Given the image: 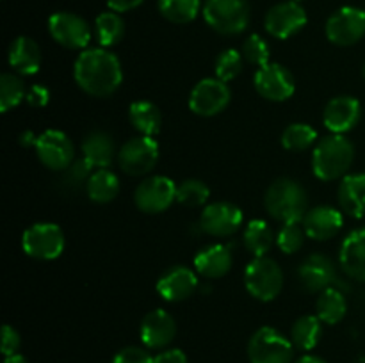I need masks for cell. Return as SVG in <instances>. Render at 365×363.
<instances>
[{
	"mask_svg": "<svg viewBox=\"0 0 365 363\" xmlns=\"http://www.w3.org/2000/svg\"><path fill=\"white\" fill-rule=\"evenodd\" d=\"M157 6L168 21L177 25L191 23L200 13V0H159Z\"/></svg>",
	"mask_w": 365,
	"mask_h": 363,
	"instance_id": "33",
	"label": "cell"
},
{
	"mask_svg": "<svg viewBox=\"0 0 365 363\" xmlns=\"http://www.w3.org/2000/svg\"><path fill=\"white\" fill-rule=\"evenodd\" d=\"M242 53L235 48H227L216 57V78L223 82H232L234 78H237L242 71Z\"/></svg>",
	"mask_w": 365,
	"mask_h": 363,
	"instance_id": "37",
	"label": "cell"
},
{
	"mask_svg": "<svg viewBox=\"0 0 365 363\" xmlns=\"http://www.w3.org/2000/svg\"><path fill=\"white\" fill-rule=\"evenodd\" d=\"M9 66L18 75H34L41 68V50L39 45L32 38L20 36L9 45Z\"/></svg>",
	"mask_w": 365,
	"mask_h": 363,
	"instance_id": "25",
	"label": "cell"
},
{
	"mask_svg": "<svg viewBox=\"0 0 365 363\" xmlns=\"http://www.w3.org/2000/svg\"><path fill=\"white\" fill-rule=\"evenodd\" d=\"M264 205L273 219L285 223H302L309 212V194L305 187L292 178H278L267 189Z\"/></svg>",
	"mask_w": 365,
	"mask_h": 363,
	"instance_id": "2",
	"label": "cell"
},
{
	"mask_svg": "<svg viewBox=\"0 0 365 363\" xmlns=\"http://www.w3.org/2000/svg\"><path fill=\"white\" fill-rule=\"evenodd\" d=\"M232 249L225 244H212L200 249L195 256L196 273L209 280H217L232 269Z\"/></svg>",
	"mask_w": 365,
	"mask_h": 363,
	"instance_id": "23",
	"label": "cell"
},
{
	"mask_svg": "<svg viewBox=\"0 0 365 363\" xmlns=\"http://www.w3.org/2000/svg\"><path fill=\"white\" fill-rule=\"evenodd\" d=\"M242 242H245V248L248 249L255 258L257 256H266V253H269V249L273 248L274 231L273 228L267 224V221L253 219L250 221L248 226L245 228Z\"/></svg>",
	"mask_w": 365,
	"mask_h": 363,
	"instance_id": "30",
	"label": "cell"
},
{
	"mask_svg": "<svg viewBox=\"0 0 365 363\" xmlns=\"http://www.w3.org/2000/svg\"><path fill=\"white\" fill-rule=\"evenodd\" d=\"M346 312H348V301L341 288L330 287L319 292V298L316 301V315L319 317L321 322L335 326L344 319Z\"/></svg>",
	"mask_w": 365,
	"mask_h": 363,
	"instance_id": "27",
	"label": "cell"
},
{
	"mask_svg": "<svg viewBox=\"0 0 365 363\" xmlns=\"http://www.w3.org/2000/svg\"><path fill=\"white\" fill-rule=\"evenodd\" d=\"M362 117V105L356 98L348 95L335 96L324 107L323 121L324 127L334 134H346L359 125Z\"/></svg>",
	"mask_w": 365,
	"mask_h": 363,
	"instance_id": "19",
	"label": "cell"
},
{
	"mask_svg": "<svg viewBox=\"0 0 365 363\" xmlns=\"http://www.w3.org/2000/svg\"><path fill=\"white\" fill-rule=\"evenodd\" d=\"M242 219L245 216L237 205L228 201H216L203 209L200 216V230L210 237H230L241 228Z\"/></svg>",
	"mask_w": 365,
	"mask_h": 363,
	"instance_id": "14",
	"label": "cell"
},
{
	"mask_svg": "<svg viewBox=\"0 0 365 363\" xmlns=\"http://www.w3.org/2000/svg\"><path fill=\"white\" fill-rule=\"evenodd\" d=\"M242 57L246 63L253 64V66H266L269 64V45L266 39L259 34H252L245 43H242Z\"/></svg>",
	"mask_w": 365,
	"mask_h": 363,
	"instance_id": "39",
	"label": "cell"
},
{
	"mask_svg": "<svg viewBox=\"0 0 365 363\" xmlns=\"http://www.w3.org/2000/svg\"><path fill=\"white\" fill-rule=\"evenodd\" d=\"M21 248L36 260H56L64 251V233L53 223H36L24 231Z\"/></svg>",
	"mask_w": 365,
	"mask_h": 363,
	"instance_id": "8",
	"label": "cell"
},
{
	"mask_svg": "<svg viewBox=\"0 0 365 363\" xmlns=\"http://www.w3.org/2000/svg\"><path fill=\"white\" fill-rule=\"evenodd\" d=\"M36 141H38V137H34L32 132H24V134L20 135V142L24 146H36Z\"/></svg>",
	"mask_w": 365,
	"mask_h": 363,
	"instance_id": "46",
	"label": "cell"
},
{
	"mask_svg": "<svg viewBox=\"0 0 365 363\" xmlns=\"http://www.w3.org/2000/svg\"><path fill=\"white\" fill-rule=\"evenodd\" d=\"M93 169H95V167H93L91 164L84 159V157L78 160H73V164H71L68 169L63 171L64 185H66L68 189L82 187L84 184H88L89 177L93 174Z\"/></svg>",
	"mask_w": 365,
	"mask_h": 363,
	"instance_id": "40",
	"label": "cell"
},
{
	"mask_svg": "<svg viewBox=\"0 0 365 363\" xmlns=\"http://www.w3.org/2000/svg\"><path fill=\"white\" fill-rule=\"evenodd\" d=\"M145 0H107V6L114 13H127V11L139 7Z\"/></svg>",
	"mask_w": 365,
	"mask_h": 363,
	"instance_id": "45",
	"label": "cell"
},
{
	"mask_svg": "<svg viewBox=\"0 0 365 363\" xmlns=\"http://www.w3.org/2000/svg\"><path fill=\"white\" fill-rule=\"evenodd\" d=\"M298 276L305 290L309 292H323L330 287L341 288L334 262L323 253H314L307 256L299 265Z\"/></svg>",
	"mask_w": 365,
	"mask_h": 363,
	"instance_id": "17",
	"label": "cell"
},
{
	"mask_svg": "<svg viewBox=\"0 0 365 363\" xmlns=\"http://www.w3.org/2000/svg\"><path fill=\"white\" fill-rule=\"evenodd\" d=\"M25 102H27L31 107H46L50 102L48 88H45V85L41 84L31 85L27 91V98H25Z\"/></svg>",
	"mask_w": 365,
	"mask_h": 363,
	"instance_id": "43",
	"label": "cell"
},
{
	"mask_svg": "<svg viewBox=\"0 0 365 363\" xmlns=\"http://www.w3.org/2000/svg\"><path fill=\"white\" fill-rule=\"evenodd\" d=\"M153 359L155 363H189L185 352L177 347L163 349L160 352H157V356H153Z\"/></svg>",
	"mask_w": 365,
	"mask_h": 363,
	"instance_id": "44",
	"label": "cell"
},
{
	"mask_svg": "<svg viewBox=\"0 0 365 363\" xmlns=\"http://www.w3.org/2000/svg\"><path fill=\"white\" fill-rule=\"evenodd\" d=\"M116 159L123 173L130 177H143L155 167L159 160V144L153 137L138 135L121 146Z\"/></svg>",
	"mask_w": 365,
	"mask_h": 363,
	"instance_id": "7",
	"label": "cell"
},
{
	"mask_svg": "<svg viewBox=\"0 0 365 363\" xmlns=\"http://www.w3.org/2000/svg\"><path fill=\"white\" fill-rule=\"evenodd\" d=\"M4 363H29V362L25 356L13 354V356H7V358H4Z\"/></svg>",
	"mask_w": 365,
	"mask_h": 363,
	"instance_id": "48",
	"label": "cell"
},
{
	"mask_svg": "<svg viewBox=\"0 0 365 363\" xmlns=\"http://www.w3.org/2000/svg\"><path fill=\"white\" fill-rule=\"evenodd\" d=\"M342 270L356 281H365V226L344 238L339 253Z\"/></svg>",
	"mask_w": 365,
	"mask_h": 363,
	"instance_id": "22",
	"label": "cell"
},
{
	"mask_svg": "<svg viewBox=\"0 0 365 363\" xmlns=\"http://www.w3.org/2000/svg\"><path fill=\"white\" fill-rule=\"evenodd\" d=\"M317 132L307 123H292L282 134V146L289 152H305L317 144Z\"/></svg>",
	"mask_w": 365,
	"mask_h": 363,
	"instance_id": "35",
	"label": "cell"
},
{
	"mask_svg": "<svg viewBox=\"0 0 365 363\" xmlns=\"http://www.w3.org/2000/svg\"><path fill=\"white\" fill-rule=\"evenodd\" d=\"M294 344L271 326H264L248 342L250 363H292Z\"/></svg>",
	"mask_w": 365,
	"mask_h": 363,
	"instance_id": "6",
	"label": "cell"
},
{
	"mask_svg": "<svg viewBox=\"0 0 365 363\" xmlns=\"http://www.w3.org/2000/svg\"><path fill=\"white\" fill-rule=\"evenodd\" d=\"M86 191L95 203H109L120 194V180L110 169H95L86 184Z\"/></svg>",
	"mask_w": 365,
	"mask_h": 363,
	"instance_id": "31",
	"label": "cell"
},
{
	"mask_svg": "<svg viewBox=\"0 0 365 363\" xmlns=\"http://www.w3.org/2000/svg\"><path fill=\"white\" fill-rule=\"evenodd\" d=\"M294 363H328L327 359L319 358V356H314V354H305L302 356L299 359H296Z\"/></svg>",
	"mask_w": 365,
	"mask_h": 363,
	"instance_id": "47",
	"label": "cell"
},
{
	"mask_svg": "<svg viewBox=\"0 0 365 363\" xmlns=\"http://www.w3.org/2000/svg\"><path fill=\"white\" fill-rule=\"evenodd\" d=\"M355 160V146L344 135H327L317 141L312 153V169L319 180L330 182L344 178Z\"/></svg>",
	"mask_w": 365,
	"mask_h": 363,
	"instance_id": "3",
	"label": "cell"
},
{
	"mask_svg": "<svg viewBox=\"0 0 365 363\" xmlns=\"http://www.w3.org/2000/svg\"><path fill=\"white\" fill-rule=\"evenodd\" d=\"M257 93L271 102H285L294 95L296 82L291 71L278 63L259 68L253 78Z\"/></svg>",
	"mask_w": 365,
	"mask_h": 363,
	"instance_id": "15",
	"label": "cell"
},
{
	"mask_svg": "<svg viewBox=\"0 0 365 363\" xmlns=\"http://www.w3.org/2000/svg\"><path fill=\"white\" fill-rule=\"evenodd\" d=\"M198 288V276L184 265L170 267L160 274L157 281V292L170 302H180L191 298Z\"/></svg>",
	"mask_w": 365,
	"mask_h": 363,
	"instance_id": "20",
	"label": "cell"
},
{
	"mask_svg": "<svg viewBox=\"0 0 365 363\" xmlns=\"http://www.w3.org/2000/svg\"><path fill=\"white\" fill-rule=\"evenodd\" d=\"M307 231L303 228V223H285L282 224L280 231L277 235V244L285 255L299 251L305 242Z\"/></svg>",
	"mask_w": 365,
	"mask_h": 363,
	"instance_id": "38",
	"label": "cell"
},
{
	"mask_svg": "<svg viewBox=\"0 0 365 363\" xmlns=\"http://www.w3.org/2000/svg\"><path fill=\"white\" fill-rule=\"evenodd\" d=\"M230 88L220 78H203L189 95V109L203 117H212L223 112L230 103Z\"/></svg>",
	"mask_w": 365,
	"mask_h": 363,
	"instance_id": "9",
	"label": "cell"
},
{
	"mask_svg": "<svg viewBox=\"0 0 365 363\" xmlns=\"http://www.w3.org/2000/svg\"><path fill=\"white\" fill-rule=\"evenodd\" d=\"M82 155L95 169H107L116 153L113 137L103 130H93L82 141Z\"/></svg>",
	"mask_w": 365,
	"mask_h": 363,
	"instance_id": "26",
	"label": "cell"
},
{
	"mask_svg": "<svg viewBox=\"0 0 365 363\" xmlns=\"http://www.w3.org/2000/svg\"><path fill=\"white\" fill-rule=\"evenodd\" d=\"M139 335L146 349L163 351L177 337V322L166 310H152L143 319Z\"/></svg>",
	"mask_w": 365,
	"mask_h": 363,
	"instance_id": "18",
	"label": "cell"
},
{
	"mask_svg": "<svg viewBox=\"0 0 365 363\" xmlns=\"http://www.w3.org/2000/svg\"><path fill=\"white\" fill-rule=\"evenodd\" d=\"M113 363H155L153 356L146 349L138 345H128L114 354Z\"/></svg>",
	"mask_w": 365,
	"mask_h": 363,
	"instance_id": "41",
	"label": "cell"
},
{
	"mask_svg": "<svg viewBox=\"0 0 365 363\" xmlns=\"http://www.w3.org/2000/svg\"><path fill=\"white\" fill-rule=\"evenodd\" d=\"M248 0H205L203 18L207 25L223 36H237L250 23Z\"/></svg>",
	"mask_w": 365,
	"mask_h": 363,
	"instance_id": "4",
	"label": "cell"
},
{
	"mask_svg": "<svg viewBox=\"0 0 365 363\" xmlns=\"http://www.w3.org/2000/svg\"><path fill=\"white\" fill-rule=\"evenodd\" d=\"M73 77L78 88L95 98H107L120 89L123 80L121 63L106 48H88L78 53L73 64Z\"/></svg>",
	"mask_w": 365,
	"mask_h": 363,
	"instance_id": "1",
	"label": "cell"
},
{
	"mask_svg": "<svg viewBox=\"0 0 365 363\" xmlns=\"http://www.w3.org/2000/svg\"><path fill=\"white\" fill-rule=\"evenodd\" d=\"M344 212L328 205H319L309 209L307 216L303 217V228L307 231V237L314 241H328L335 237L344 226Z\"/></svg>",
	"mask_w": 365,
	"mask_h": 363,
	"instance_id": "21",
	"label": "cell"
},
{
	"mask_svg": "<svg viewBox=\"0 0 365 363\" xmlns=\"http://www.w3.org/2000/svg\"><path fill=\"white\" fill-rule=\"evenodd\" d=\"M210 191L202 180L189 178L177 185V201L184 206H202L209 199Z\"/></svg>",
	"mask_w": 365,
	"mask_h": 363,
	"instance_id": "36",
	"label": "cell"
},
{
	"mask_svg": "<svg viewBox=\"0 0 365 363\" xmlns=\"http://www.w3.org/2000/svg\"><path fill=\"white\" fill-rule=\"evenodd\" d=\"M177 201V185L164 174H155L138 185L134 192V203L141 212L160 214Z\"/></svg>",
	"mask_w": 365,
	"mask_h": 363,
	"instance_id": "10",
	"label": "cell"
},
{
	"mask_svg": "<svg viewBox=\"0 0 365 363\" xmlns=\"http://www.w3.org/2000/svg\"><path fill=\"white\" fill-rule=\"evenodd\" d=\"M362 75H364V78H365V64H364V68H362Z\"/></svg>",
	"mask_w": 365,
	"mask_h": 363,
	"instance_id": "49",
	"label": "cell"
},
{
	"mask_svg": "<svg viewBox=\"0 0 365 363\" xmlns=\"http://www.w3.org/2000/svg\"><path fill=\"white\" fill-rule=\"evenodd\" d=\"M95 34L103 48L118 45L125 36L123 18L120 16V13H114V11L98 14L95 20Z\"/></svg>",
	"mask_w": 365,
	"mask_h": 363,
	"instance_id": "32",
	"label": "cell"
},
{
	"mask_svg": "<svg viewBox=\"0 0 365 363\" xmlns=\"http://www.w3.org/2000/svg\"><path fill=\"white\" fill-rule=\"evenodd\" d=\"M296 2H302V0H296Z\"/></svg>",
	"mask_w": 365,
	"mask_h": 363,
	"instance_id": "50",
	"label": "cell"
},
{
	"mask_svg": "<svg viewBox=\"0 0 365 363\" xmlns=\"http://www.w3.org/2000/svg\"><path fill=\"white\" fill-rule=\"evenodd\" d=\"M27 85L24 84V80L18 75H0V110L2 112H9L11 109L20 105L27 98Z\"/></svg>",
	"mask_w": 365,
	"mask_h": 363,
	"instance_id": "34",
	"label": "cell"
},
{
	"mask_svg": "<svg viewBox=\"0 0 365 363\" xmlns=\"http://www.w3.org/2000/svg\"><path fill=\"white\" fill-rule=\"evenodd\" d=\"M20 344H21L20 333H18L13 326H9V324H4V327H2V354H4V358L18 354Z\"/></svg>",
	"mask_w": 365,
	"mask_h": 363,
	"instance_id": "42",
	"label": "cell"
},
{
	"mask_svg": "<svg viewBox=\"0 0 365 363\" xmlns=\"http://www.w3.org/2000/svg\"><path fill=\"white\" fill-rule=\"evenodd\" d=\"M307 25V13L299 2L289 0V2H280L271 7L264 20L267 34L277 39H289L298 34Z\"/></svg>",
	"mask_w": 365,
	"mask_h": 363,
	"instance_id": "16",
	"label": "cell"
},
{
	"mask_svg": "<svg viewBox=\"0 0 365 363\" xmlns=\"http://www.w3.org/2000/svg\"><path fill=\"white\" fill-rule=\"evenodd\" d=\"M36 155L39 162L52 171H64L73 164L75 148L71 139L61 130H46L38 135Z\"/></svg>",
	"mask_w": 365,
	"mask_h": 363,
	"instance_id": "13",
	"label": "cell"
},
{
	"mask_svg": "<svg viewBox=\"0 0 365 363\" xmlns=\"http://www.w3.org/2000/svg\"><path fill=\"white\" fill-rule=\"evenodd\" d=\"M323 337V322L317 315H303L292 324L291 342L299 351H312Z\"/></svg>",
	"mask_w": 365,
	"mask_h": 363,
	"instance_id": "29",
	"label": "cell"
},
{
	"mask_svg": "<svg viewBox=\"0 0 365 363\" xmlns=\"http://www.w3.org/2000/svg\"><path fill=\"white\" fill-rule=\"evenodd\" d=\"M245 285L250 295L259 301H273L284 288V270L274 260L257 256L246 267Z\"/></svg>",
	"mask_w": 365,
	"mask_h": 363,
	"instance_id": "5",
	"label": "cell"
},
{
	"mask_svg": "<svg viewBox=\"0 0 365 363\" xmlns=\"http://www.w3.org/2000/svg\"><path fill=\"white\" fill-rule=\"evenodd\" d=\"M324 31L334 45H355L365 36V11L351 6L341 7L328 18Z\"/></svg>",
	"mask_w": 365,
	"mask_h": 363,
	"instance_id": "12",
	"label": "cell"
},
{
	"mask_svg": "<svg viewBox=\"0 0 365 363\" xmlns=\"http://www.w3.org/2000/svg\"><path fill=\"white\" fill-rule=\"evenodd\" d=\"M339 206L353 219L365 217V173L346 174L337 191Z\"/></svg>",
	"mask_w": 365,
	"mask_h": 363,
	"instance_id": "24",
	"label": "cell"
},
{
	"mask_svg": "<svg viewBox=\"0 0 365 363\" xmlns=\"http://www.w3.org/2000/svg\"><path fill=\"white\" fill-rule=\"evenodd\" d=\"M48 32L56 43L70 50H84L91 41V27L75 13H53L48 18Z\"/></svg>",
	"mask_w": 365,
	"mask_h": 363,
	"instance_id": "11",
	"label": "cell"
},
{
	"mask_svg": "<svg viewBox=\"0 0 365 363\" xmlns=\"http://www.w3.org/2000/svg\"><path fill=\"white\" fill-rule=\"evenodd\" d=\"M128 120L139 134L148 135V137L159 134L160 125H163L159 107L152 102H146V100H138V102L132 103L130 109H128Z\"/></svg>",
	"mask_w": 365,
	"mask_h": 363,
	"instance_id": "28",
	"label": "cell"
}]
</instances>
